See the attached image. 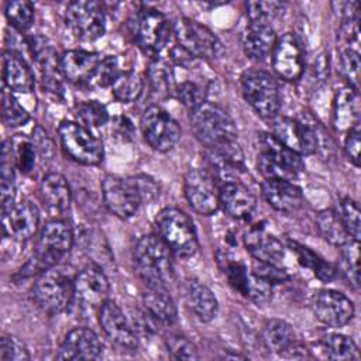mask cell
Segmentation results:
<instances>
[{
    "instance_id": "cell-1",
    "label": "cell",
    "mask_w": 361,
    "mask_h": 361,
    "mask_svg": "<svg viewBox=\"0 0 361 361\" xmlns=\"http://www.w3.org/2000/svg\"><path fill=\"white\" fill-rule=\"evenodd\" d=\"M135 269L151 289H166L175 279L172 251L158 234L142 235L134 245Z\"/></svg>"
},
{
    "instance_id": "cell-2",
    "label": "cell",
    "mask_w": 361,
    "mask_h": 361,
    "mask_svg": "<svg viewBox=\"0 0 361 361\" xmlns=\"http://www.w3.org/2000/svg\"><path fill=\"white\" fill-rule=\"evenodd\" d=\"M37 306L48 314L65 312L75 298V276L63 267H51L42 271L32 286Z\"/></svg>"
},
{
    "instance_id": "cell-3",
    "label": "cell",
    "mask_w": 361,
    "mask_h": 361,
    "mask_svg": "<svg viewBox=\"0 0 361 361\" xmlns=\"http://www.w3.org/2000/svg\"><path fill=\"white\" fill-rule=\"evenodd\" d=\"M158 237L168 245L172 254L189 258L199 248L197 233L192 219L178 207H165L155 217Z\"/></svg>"
},
{
    "instance_id": "cell-4",
    "label": "cell",
    "mask_w": 361,
    "mask_h": 361,
    "mask_svg": "<svg viewBox=\"0 0 361 361\" xmlns=\"http://www.w3.org/2000/svg\"><path fill=\"white\" fill-rule=\"evenodd\" d=\"M189 123L195 137L207 148L235 141L237 127L231 116L220 106L203 102L189 111Z\"/></svg>"
},
{
    "instance_id": "cell-5",
    "label": "cell",
    "mask_w": 361,
    "mask_h": 361,
    "mask_svg": "<svg viewBox=\"0 0 361 361\" xmlns=\"http://www.w3.org/2000/svg\"><path fill=\"white\" fill-rule=\"evenodd\" d=\"M241 90L247 103L265 120L278 116L281 109L279 86L275 78L258 69H251L241 76Z\"/></svg>"
},
{
    "instance_id": "cell-6",
    "label": "cell",
    "mask_w": 361,
    "mask_h": 361,
    "mask_svg": "<svg viewBox=\"0 0 361 361\" xmlns=\"http://www.w3.org/2000/svg\"><path fill=\"white\" fill-rule=\"evenodd\" d=\"M178 45L196 59H219L224 54L223 42L206 25L188 17H178L172 24Z\"/></svg>"
},
{
    "instance_id": "cell-7",
    "label": "cell",
    "mask_w": 361,
    "mask_h": 361,
    "mask_svg": "<svg viewBox=\"0 0 361 361\" xmlns=\"http://www.w3.org/2000/svg\"><path fill=\"white\" fill-rule=\"evenodd\" d=\"M58 135L65 154L80 165H97L103 161V142L83 124L63 120L58 127Z\"/></svg>"
},
{
    "instance_id": "cell-8",
    "label": "cell",
    "mask_w": 361,
    "mask_h": 361,
    "mask_svg": "<svg viewBox=\"0 0 361 361\" xmlns=\"http://www.w3.org/2000/svg\"><path fill=\"white\" fill-rule=\"evenodd\" d=\"M131 27L138 48L154 58L166 47L172 32V24L155 8L138 10L131 21Z\"/></svg>"
},
{
    "instance_id": "cell-9",
    "label": "cell",
    "mask_w": 361,
    "mask_h": 361,
    "mask_svg": "<svg viewBox=\"0 0 361 361\" xmlns=\"http://www.w3.org/2000/svg\"><path fill=\"white\" fill-rule=\"evenodd\" d=\"M140 127L147 144L158 152L171 151L182 135L178 121L157 104L144 110L140 118Z\"/></svg>"
},
{
    "instance_id": "cell-10",
    "label": "cell",
    "mask_w": 361,
    "mask_h": 361,
    "mask_svg": "<svg viewBox=\"0 0 361 361\" xmlns=\"http://www.w3.org/2000/svg\"><path fill=\"white\" fill-rule=\"evenodd\" d=\"M65 23L82 41H96L106 32V13L97 1H72L65 10Z\"/></svg>"
},
{
    "instance_id": "cell-11",
    "label": "cell",
    "mask_w": 361,
    "mask_h": 361,
    "mask_svg": "<svg viewBox=\"0 0 361 361\" xmlns=\"http://www.w3.org/2000/svg\"><path fill=\"white\" fill-rule=\"evenodd\" d=\"M183 193L199 214L210 216L220 207V188L216 176L206 169H190L183 179Z\"/></svg>"
},
{
    "instance_id": "cell-12",
    "label": "cell",
    "mask_w": 361,
    "mask_h": 361,
    "mask_svg": "<svg viewBox=\"0 0 361 361\" xmlns=\"http://www.w3.org/2000/svg\"><path fill=\"white\" fill-rule=\"evenodd\" d=\"M271 134L300 157L312 155L317 151V138L314 128L296 118L275 116L269 120Z\"/></svg>"
},
{
    "instance_id": "cell-13",
    "label": "cell",
    "mask_w": 361,
    "mask_h": 361,
    "mask_svg": "<svg viewBox=\"0 0 361 361\" xmlns=\"http://www.w3.org/2000/svg\"><path fill=\"white\" fill-rule=\"evenodd\" d=\"M27 47L30 54L37 63L42 86L56 96L63 94V75L61 69V56H58L55 48L48 42L47 38L35 35L28 38Z\"/></svg>"
},
{
    "instance_id": "cell-14",
    "label": "cell",
    "mask_w": 361,
    "mask_h": 361,
    "mask_svg": "<svg viewBox=\"0 0 361 361\" xmlns=\"http://www.w3.org/2000/svg\"><path fill=\"white\" fill-rule=\"evenodd\" d=\"M310 306L320 323L334 329L348 324L355 313L351 299L334 289L319 290L313 296Z\"/></svg>"
},
{
    "instance_id": "cell-15",
    "label": "cell",
    "mask_w": 361,
    "mask_h": 361,
    "mask_svg": "<svg viewBox=\"0 0 361 361\" xmlns=\"http://www.w3.org/2000/svg\"><path fill=\"white\" fill-rule=\"evenodd\" d=\"M271 61L275 73L281 79L295 82L302 76L305 71V56L295 34L285 32L278 37L271 54Z\"/></svg>"
},
{
    "instance_id": "cell-16",
    "label": "cell",
    "mask_w": 361,
    "mask_h": 361,
    "mask_svg": "<svg viewBox=\"0 0 361 361\" xmlns=\"http://www.w3.org/2000/svg\"><path fill=\"white\" fill-rule=\"evenodd\" d=\"M99 323L111 343L127 351L137 350V334L116 302L107 299L100 305Z\"/></svg>"
},
{
    "instance_id": "cell-17",
    "label": "cell",
    "mask_w": 361,
    "mask_h": 361,
    "mask_svg": "<svg viewBox=\"0 0 361 361\" xmlns=\"http://www.w3.org/2000/svg\"><path fill=\"white\" fill-rule=\"evenodd\" d=\"M204 157L212 168V173L224 180V183L238 180L245 169L244 152L235 141L207 147L204 149Z\"/></svg>"
},
{
    "instance_id": "cell-18",
    "label": "cell",
    "mask_w": 361,
    "mask_h": 361,
    "mask_svg": "<svg viewBox=\"0 0 361 361\" xmlns=\"http://www.w3.org/2000/svg\"><path fill=\"white\" fill-rule=\"evenodd\" d=\"M102 196L110 213L120 219H130L141 206L127 178L106 175L102 179Z\"/></svg>"
},
{
    "instance_id": "cell-19",
    "label": "cell",
    "mask_w": 361,
    "mask_h": 361,
    "mask_svg": "<svg viewBox=\"0 0 361 361\" xmlns=\"http://www.w3.org/2000/svg\"><path fill=\"white\" fill-rule=\"evenodd\" d=\"M102 343L97 334L87 327H75L65 336L58 360H96L102 354Z\"/></svg>"
},
{
    "instance_id": "cell-20",
    "label": "cell",
    "mask_w": 361,
    "mask_h": 361,
    "mask_svg": "<svg viewBox=\"0 0 361 361\" xmlns=\"http://www.w3.org/2000/svg\"><path fill=\"white\" fill-rule=\"evenodd\" d=\"M109 279L97 264H90L75 275V296L90 306H100L107 300Z\"/></svg>"
},
{
    "instance_id": "cell-21",
    "label": "cell",
    "mask_w": 361,
    "mask_h": 361,
    "mask_svg": "<svg viewBox=\"0 0 361 361\" xmlns=\"http://www.w3.org/2000/svg\"><path fill=\"white\" fill-rule=\"evenodd\" d=\"M261 193L271 207L282 213H293L299 210L305 202L300 188L292 180L264 179Z\"/></svg>"
},
{
    "instance_id": "cell-22",
    "label": "cell",
    "mask_w": 361,
    "mask_h": 361,
    "mask_svg": "<svg viewBox=\"0 0 361 361\" xmlns=\"http://www.w3.org/2000/svg\"><path fill=\"white\" fill-rule=\"evenodd\" d=\"M39 210L31 200L16 203L8 216L3 217V231L18 241L30 240L38 230Z\"/></svg>"
},
{
    "instance_id": "cell-23",
    "label": "cell",
    "mask_w": 361,
    "mask_h": 361,
    "mask_svg": "<svg viewBox=\"0 0 361 361\" xmlns=\"http://www.w3.org/2000/svg\"><path fill=\"white\" fill-rule=\"evenodd\" d=\"M102 56L97 52L85 49H71L61 55V69L63 78L76 86L89 85Z\"/></svg>"
},
{
    "instance_id": "cell-24",
    "label": "cell",
    "mask_w": 361,
    "mask_h": 361,
    "mask_svg": "<svg viewBox=\"0 0 361 361\" xmlns=\"http://www.w3.org/2000/svg\"><path fill=\"white\" fill-rule=\"evenodd\" d=\"M1 75L4 87L10 92L30 93L35 87V79L25 59L16 51H4L1 56Z\"/></svg>"
},
{
    "instance_id": "cell-25",
    "label": "cell",
    "mask_w": 361,
    "mask_h": 361,
    "mask_svg": "<svg viewBox=\"0 0 361 361\" xmlns=\"http://www.w3.org/2000/svg\"><path fill=\"white\" fill-rule=\"evenodd\" d=\"M220 206L230 217L245 220L254 213L257 197L240 180L226 182L220 188Z\"/></svg>"
},
{
    "instance_id": "cell-26",
    "label": "cell",
    "mask_w": 361,
    "mask_h": 361,
    "mask_svg": "<svg viewBox=\"0 0 361 361\" xmlns=\"http://www.w3.org/2000/svg\"><path fill=\"white\" fill-rule=\"evenodd\" d=\"M278 37L272 25L250 23L241 35V44L245 55L252 61H264L271 56Z\"/></svg>"
},
{
    "instance_id": "cell-27",
    "label": "cell",
    "mask_w": 361,
    "mask_h": 361,
    "mask_svg": "<svg viewBox=\"0 0 361 361\" xmlns=\"http://www.w3.org/2000/svg\"><path fill=\"white\" fill-rule=\"evenodd\" d=\"M38 190L41 202L52 214H62L69 209L72 193L71 186L62 173L49 172L44 175Z\"/></svg>"
},
{
    "instance_id": "cell-28",
    "label": "cell",
    "mask_w": 361,
    "mask_h": 361,
    "mask_svg": "<svg viewBox=\"0 0 361 361\" xmlns=\"http://www.w3.org/2000/svg\"><path fill=\"white\" fill-rule=\"evenodd\" d=\"M183 298L188 307L200 322H210L216 317L219 303L214 293L200 281L188 279L183 283Z\"/></svg>"
},
{
    "instance_id": "cell-29",
    "label": "cell",
    "mask_w": 361,
    "mask_h": 361,
    "mask_svg": "<svg viewBox=\"0 0 361 361\" xmlns=\"http://www.w3.org/2000/svg\"><path fill=\"white\" fill-rule=\"evenodd\" d=\"M244 245L247 251L259 262L278 265L285 255L282 243L264 228L258 227L251 228L244 235Z\"/></svg>"
},
{
    "instance_id": "cell-30",
    "label": "cell",
    "mask_w": 361,
    "mask_h": 361,
    "mask_svg": "<svg viewBox=\"0 0 361 361\" xmlns=\"http://www.w3.org/2000/svg\"><path fill=\"white\" fill-rule=\"evenodd\" d=\"M358 92L351 87H341L333 100L331 123L337 133H347L354 126L360 124Z\"/></svg>"
},
{
    "instance_id": "cell-31",
    "label": "cell",
    "mask_w": 361,
    "mask_h": 361,
    "mask_svg": "<svg viewBox=\"0 0 361 361\" xmlns=\"http://www.w3.org/2000/svg\"><path fill=\"white\" fill-rule=\"evenodd\" d=\"M142 305L151 319L162 324H173L178 319V309L166 289H151L144 293Z\"/></svg>"
},
{
    "instance_id": "cell-32",
    "label": "cell",
    "mask_w": 361,
    "mask_h": 361,
    "mask_svg": "<svg viewBox=\"0 0 361 361\" xmlns=\"http://www.w3.org/2000/svg\"><path fill=\"white\" fill-rule=\"evenodd\" d=\"M259 145L261 154L276 161L296 176L305 169V162L302 157L279 142L271 133H262L259 135Z\"/></svg>"
},
{
    "instance_id": "cell-33",
    "label": "cell",
    "mask_w": 361,
    "mask_h": 361,
    "mask_svg": "<svg viewBox=\"0 0 361 361\" xmlns=\"http://www.w3.org/2000/svg\"><path fill=\"white\" fill-rule=\"evenodd\" d=\"M296 340L293 327L282 319H271L264 324L262 343L264 345L276 354H281Z\"/></svg>"
},
{
    "instance_id": "cell-34",
    "label": "cell",
    "mask_w": 361,
    "mask_h": 361,
    "mask_svg": "<svg viewBox=\"0 0 361 361\" xmlns=\"http://www.w3.org/2000/svg\"><path fill=\"white\" fill-rule=\"evenodd\" d=\"M316 227H317L320 235L331 245L341 247L351 240V237L345 231L337 212H334V210L324 209V210L319 212L316 216Z\"/></svg>"
},
{
    "instance_id": "cell-35",
    "label": "cell",
    "mask_w": 361,
    "mask_h": 361,
    "mask_svg": "<svg viewBox=\"0 0 361 361\" xmlns=\"http://www.w3.org/2000/svg\"><path fill=\"white\" fill-rule=\"evenodd\" d=\"M322 350L324 351L326 357L330 360L337 361H347V360H358V347L355 341L340 333H331L322 338Z\"/></svg>"
},
{
    "instance_id": "cell-36",
    "label": "cell",
    "mask_w": 361,
    "mask_h": 361,
    "mask_svg": "<svg viewBox=\"0 0 361 361\" xmlns=\"http://www.w3.org/2000/svg\"><path fill=\"white\" fill-rule=\"evenodd\" d=\"M288 245L289 248L292 250V252H295L296 258H298V262L302 265V267H306V268H310L313 271V274L323 282H330L334 275H336V271L334 268L323 261L319 255H316L313 251H310L307 247L296 243V241H288Z\"/></svg>"
},
{
    "instance_id": "cell-37",
    "label": "cell",
    "mask_w": 361,
    "mask_h": 361,
    "mask_svg": "<svg viewBox=\"0 0 361 361\" xmlns=\"http://www.w3.org/2000/svg\"><path fill=\"white\" fill-rule=\"evenodd\" d=\"M144 90L142 78L134 71L121 72L111 85V93L121 103L135 102Z\"/></svg>"
},
{
    "instance_id": "cell-38",
    "label": "cell",
    "mask_w": 361,
    "mask_h": 361,
    "mask_svg": "<svg viewBox=\"0 0 361 361\" xmlns=\"http://www.w3.org/2000/svg\"><path fill=\"white\" fill-rule=\"evenodd\" d=\"M147 78L151 90L158 96H165L173 90V75L171 66L161 58L155 56L148 66Z\"/></svg>"
},
{
    "instance_id": "cell-39",
    "label": "cell",
    "mask_w": 361,
    "mask_h": 361,
    "mask_svg": "<svg viewBox=\"0 0 361 361\" xmlns=\"http://www.w3.org/2000/svg\"><path fill=\"white\" fill-rule=\"evenodd\" d=\"M82 243L83 250L94 259V264L99 267H104L106 264L113 261L111 251L109 248V244L99 230H85L82 233Z\"/></svg>"
},
{
    "instance_id": "cell-40",
    "label": "cell",
    "mask_w": 361,
    "mask_h": 361,
    "mask_svg": "<svg viewBox=\"0 0 361 361\" xmlns=\"http://www.w3.org/2000/svg\"><path fill=\"white\" fill-rule=\"evenodd\" d=\"M360 241L350 240L340 248V269L345 279L353 285L355 289L360 286V267H358V259H360Z\"/></svg>"
},
{
    "instance_id": "cell-41",
    "label": "cell",
    "mask_w": 361,
    "mask_h": 361,
    "mask_svg": "<svg viewBox=\"0 0 361 361\" xmlns=\"http://www.w3.org/2000/svg\"><path fill=\"white\" fill-rule=\"evenodd\" d=\"M4 16L14 30L23 32L32 25L34 6L31 1L27 0L8 1L4 7Z\"/></svg>"
},
{
    "instance_id": "cell-42",
    "label": "cell",
    "mask_w": 361,
    "mask_h": 361,
    "mask_svg": "<svg viewBox=\"0 0 361 361\" xmlns=\"http://www.w3.org/2000/svg\"><path fill=\"white\" fill-rule=\"evenodd\" d=\"M285 3L282 1H247L245 13L250 23L269 24L283 14Z\"/></svg>"
},
{
    "instance_id": "cell-43",
    "label": "cell",
    "mask_w": 361,
    "mask_h": 361,
    "mask_svg": "<svg viewBox=\"0 0 361 361\" xmlns=\"http://www.w3.org/2000/svg\"><path fill=\"white\" fill-rule=\"evenodd\" d=\"M1 118L7 127H21L28 123L30 113L25 107L11 94V92L3 89L1 92Z\"/></svg>"
},
{
    "instance_id": "cell-44",
    "label": "cell",
    "mask_w": 361,
    "mask_h": 361,
    "mask_svg": "<svg viewBox=\"0 0 361 361\" xmlns=\"http://www.w3.org/2000/svg\"><path fill=\"white\" fill-rule=\"evenodd\" d=\"M345 231L351 237V240L360 241L361 237V217H360V207L358 204L350 199L345 197L338 204V212H337Z\"/></svg>"
},
{
    "instance_id": "cell-45",
    "label": "cell",
    "mask_w": 361,
    "mask_h": 361,
    "mask_svg": "<svg viewBox=\"0 0 361 361\" xmlns=\"http://www.w3.org/2000/svg\"><path fill=\"white\" fill-rule=\"evenodd\" d=\"M120 69H118V59L114 55H107L104 58L100 59L99 65L96 66L93 76L89 82L90 86H96V87H111L113 82L117 79V76L120 75Z\"/></svg>"
},
{
    "instance_id": "cell-46",
    "label": "cell",
    "mask_w": 361,
    "mask_h": 361,
    "mask_svg": "<svg viewBox=\"0 0 361 361\" xmlns=\"http://www.w3.org/2000/svg\"><path fill=\"white\" fill-rule=\"evenodd\" d=\"M340 71L344 76L348 87L358 92L360 83V54L353 48H343L340 51Z\"/></svg>"
},
{
    "instance_id": "cell-47",
    "label": "cell",
    "mask_w": 361,
    "mask_h": 361,
    "mask_svg": "<svg viewBox=\"0 0 361 361\" xmlns=\"http://www.w3.org/2000/svg\"><path fill=\"white\" fill-rule=\"evenodd\" d=\"M80 121L89 127H100L109 121V111L99 100L82 102L76 109Z\"/></svg>"
},
{
    "instance_id": "cell-48",
    "label": "cell",
    "mask_w": 361,
    "mask_h": 361,
    "mask_svg": "<svg viewBox=\"0 0 361 361\" xmlns=\"http://www.w3.org/2000/svg\"><path fill=\"white\" fill-rule=\"evenodd\" d=\"M130 186L134 190L135 197L138 199L140 204H148L151 202H154L158 196H159V186L155 182V179H152L148 175H134L127 178Z\"/></svg>"
},
{
    "instance_id": "cell-49",
    "label": "cell",
    "mask_w": 361,
    "mask_h": 361,
    "mask_svg": "<svg viewBox=\"0 0 361 361\" xmlns=\"http://www.w3.org/2000/svg\"><path fill=\"white\" fill-rule=\"evenodd\" d=\"M172 94L186 107L190 110L200 106L204 100V90L195 82L185 80L178 85H175Z\"/></svg>"
},
{
    "instance_id": "cell-50",
    "label": "cell",
    "mask_w": 361,
    "mask_h": 361,
    "mask_svg": "<svg viewBox=\"0 0 361 361\" xmlns=\"http://www.w3.org/2000/svg\"><path fill=\"white\" fill-rule=\"evenodd\" d=\"M30 353L21 338L13 334H3L0 340V361H27Z\"/></svg>"
},
{
    "instance_id": "cell-51",
    "label": "cell",
    "mask_w": 361,
    "mask_h": 361,
    "mask_svg": "<svg viewBox=\"0 0 361 361\" xmlns=\"http://www.w3.org/2000/svg\"><path fill=\"white\" fill-rule=\"evenodd\" d=\"M14 154V161H16V168L24 173L28 175L34 171L35 168V157H37V149L32 145L31 140H21L16 144V148H13Z\"/></svg>"
},
{
    "instance_id": "cell-52",
    "label": "cell",
    "mask_w": 361,
    "mask_h": 361,
    "mask_svg": "<svg viewBox=\"0 0 361 361\" xmlns=\"http://www.w3.org/2000/svg\"><path fill=\"white\" fill-rule=\"evenodd\" d=\"M272 286L274 285L271 282H268L267 279L251 272L248 276V286H247L245 298H250L258 306L267 305L272 299Z\"/></svg>"
},
{
    "instance_id": "cell-53",
    "label": "cell",
    "mask_w": 361,
    "mask_h": 361,
    "mask_svg": "<svg viewBox=\"0 0 361 361\" xmlns=\"http://www.w3.org/2000/svg\"><path fill=\"white\" fill-rule=\"evenodd\" d=\"M165 343H166L168 351L175 358H179V360H197L199 358L196 345L183 336H179V334L168 336Z\"/></svg>"
},
{
    "instance_id": "cell-54",
    "label": "cell",
    "mask_w": 361,
    "mask_h": 361,
    "mask_svg": "<svg viewBox=\"0 0 361 361\" xmlns=\"http://www.w3.org/2000/svg\"><path fill=\"white\" fill-rule=\"evenodd\" d=\"M224 274L230 282V285L238 290L241 295H247V286H248V276L250 272L247 271L245 265L235 261H226L224 265Z\"/></svg>"
},
{
    "instance_id": "cell-55",
    "label": "cell",
    "mask_w": 361,
    "mask_h": 361,
    "mask_svg": "<svg viewBox=\"0 0 361 361\" xmlns=\"http://www.w3.org/2000/svg\"><path fill=\"white\" fill-rule=\"evenodd\" d=\"M31 142L32 145L35 147L37 149V154L44 158V159H51L54 157V152H55V145H54V141L52 138L48 135V133L37 126L34 130H32V135H31Z\"/></svg>"
},
{
    "instance_id": "cell-56",
    "label": "cell",
    "mask_w": 361,
    "mask_h": 361,
    "mask_svg": "<svg viewBox=\"0 0 361 361\" xmlns=\"http://www.w3.org/2000/svg\"><path fill=\"white\" fill-rule=\"evenodd\" d=\"M255 275L267 279L268 282L274 283H281L285 282L288 279V274L285 272V269H281L278 265L275 264H267V262H259L257 261V265L254 267L252 271Z\"/></svg>"
},
{
    "instance_id": "cell-57",
    "label": "cell",
    "mask_w": 361,
    "mask_h": 361,
    "mask_svg": "<svg viewBox=\"0 0 361 361\" xmlns=\"http://www.w3.org/2000/svg\"><path fill=\"white\" fill-rule=\"evenodd\" d=\"M360 124H357L345 133L344 138V152L354 165H358L360 158Z\"/></svg>"
},
{
    "instance_id": "cell-58",
    "label": "cell",
    "mask_w": 361,
    "mask_h": 361,
    "mask_svg": "<svg viewBox=\"0 0 361 361\" xmlns=\"http://www.w3.org/2000/svg\"><path fill=\"white\" fill-rule=\"evenodd\" d=\"M171 59L180 66H190L196 62V58L193 55H190L188 51H185L182 47H179L178 44L171 49Z\"/></svg>"
},
{
    "instance_id": "cell-59",
    "label": "cell",
    "mask_w": 361,
    "mask_h": 361,
    "mask_svg": "<svg viewBox=\"0 0 361 361\" xmlns=\"http://www.w3.org/2000/svg\"><path fill=\"white\" fill-rule=\"evenodd\" d=\"M282 357L285 358H309L310 354H309V350L306 348V345L298 343L296 340L286 348L281 353Z\"/></svg>"
}]
</instances>
